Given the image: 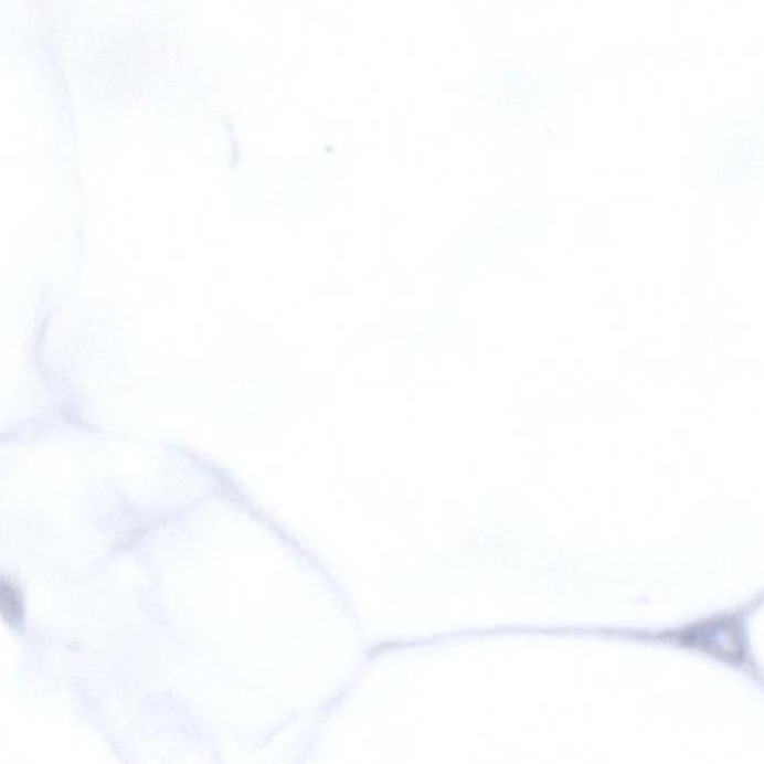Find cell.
Listing matches in <instances>:
<instances>
[{
  "instance_id": "2",
  "label": "cell",
  "mask_w": 764,
  "mask_h": 764,
  "mask_svg": "<svg viewBox=\"0 0 764 764\" xmlns=\"http://www.w3.org/2000/svg\"><path fill=\"white\" fill-rule=\"evenodd\" d=\"M0 608L3 619L11 626H17L23 618V598L19 587L12 581L3 579L0 585Z\"/></svg>"
},
{
  "instance_id": "1",
  "label": "cell",
  "mask_w": 764,
  "mask_h": 764,
  "mask_svg": "<svg viewBox=\"0 0 764 764\" xmlns=\"http://www.w3.org/2000/svg\"><path fill=\"white\" fill-rule=\"evenodd\" d=\"M738 614L715 615L702 622L689 624L677 632H669V639L682 647L702 649L714 654L715 659L744 664L749 647L745 632Z\"/></svg>"
}]
</instances>
